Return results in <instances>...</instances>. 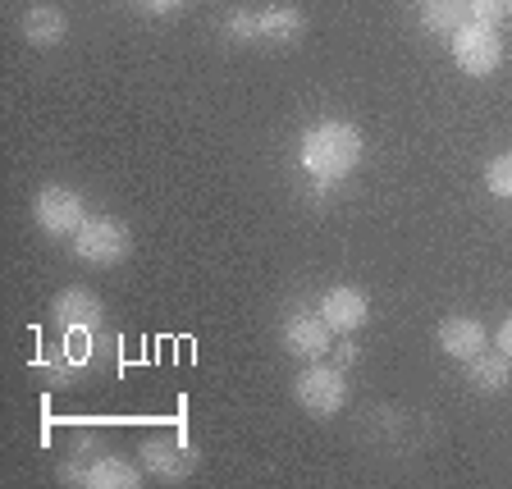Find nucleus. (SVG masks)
Wrapping results in <instances>:
<instances>
[{"mask_svg":"<svg viewBox=\"0 0 512 489\" xmlns=\"http://www.w3.org/2000/svg\"><path fill=\"white\" fill-rule=\"evenodd\" d=\"M362 160V133L343 119H325L302 138V165L307 174H316L320 183H339L357 170Z\"/></svg>","mask_w":512,"mask_h":489,"instance_id":"f257e3e1","label":"nucleus"},{"mask_svg":"<svg viewBox=\"0 0 512 489\" xmlns=\"http://www.w3.org/2000/svg\"><path fill=\"white\" fill-rule=\"evenodd\" d=\"M128 247H133V238H128V229L115 215H92L74 234V252L83 256L87 266H119L128 256Z\"/></svg>","mask_w":512,"mask_h":489,"instance_id":"f03ea898","label":"nucleus"},{"mask_svg":"<svg viewBox=\"0 0 512 489\" xmlns=\"http://www.w3.org/2000/svg\"><path fill=\"white\" fill-rule=\"evenodd\" d=\"M453 60H458L462 74L471 78H490L503 64V42L490 23H462L453 32Z\"/></svg>","mask_w":512,"mask_h":489,"instance_id":"7ed1b4c3","label":"nucleus"},{"mask_svg":"<svg viewBox=\"0 0 512 489\" xmlns=\"http://www.w3.org/2000/svg\"><path fill=\"white\" fill-rule=\"evenodd\" d=\"M293 394L311 416H334L348 403V384H343V375L334 366H307L298 375V384H293Z\"/></svg>","mask_w":512,"mask_h":489,"instance_id":"20e7f679","label":"nucleus"},{"mask_svg":"<svg viewBox=\"0 0 512 489\" xmlns=\"http://www.w3.org/2000/svg\"><path fill=\"white\" fill-rule=\"evenodd\" d=\"M32 215H37V224H42L46 234H55V238L78 234V229H83V220H87L83 197H78V192H69V188H46V192H37V202H32Z\"/></svg>","mask_w":512,"mask_h":489,"instance_id":"39448f33","label":"nucleus"},{"mask_svg":"<svg viewBox=\"0 0 512 489\" xmlns=\"http://www.w3.org/2000/svg\"><path fill=\"white\" fill-rule=\"evenodd\" d=\"M51 316H55V325H60V330H83V334H92V330H101V320H106V307H101V298H96L92 288H64L60 298H55Z\"/></svg>","mask_w":512,"mask_h":489,"instance_id":"423d86ee","label":"nucleus"},{"mask_svg":"<svg viewBox=\"0 0 512 489\" xmlns=\"http://www.w3.org/2000/svg\"><path fill=\"white\" fill-rule=\"evenodd\" d=\"M334 343V330L325 325V316H293L284 325V348L293 352V357H302V362H320L325 352H330Z\"/></svg>","mask_w":512,"mask_h":489,"instance_id":"0eeeda50","label":"nucleus"},{"mask_svg":"<svg viewBox=\"0 0 512 489\" xmlns=\"http://www.w3.org/2000/svg\"><path fill=\"white\" fill-rule=\"evenodd\" d=\"M320 316L330 325L334 334H357L371 316V302L357 293V288H330L325 298H320Z\"/></svg>","mask_w":512,"mask_h":489,"instance_id":"6e6552de","label":"nucleus"},{"mask_svg":"<svg viewBox=\"0 0 512 489\" xmlns=\"http://www.w3.org/2000/svg\"><path fill=\"white\" fill-rule=\"evenodd\" d=\"M439 348H444L448 357H458V362H471V357L485 352V325L471 316H448L444 325H439Z\"/></svg>","mask_w":512,"mask_h":489,"instance_id":"1a4fd4ad","label":"nucleus"},{"mask_svg":"<svg viewBox=\"0 0 512 489\" xmlns=\"http://www.w3.org/2000/svg\"><path fill=\"white\" fill-rule=\"evenodd\" d=\"M302 32H307V19H302V10H288V5L256 10V37H261V42L288 46V42H298Z\"/></svg>","mask_w":512,"mask_h":489,"instance_id":"9d476101","label":"nucleus"},{"mask_svg":"<svg viewBox=\"0 0 512 489\" xmlns=\"http://www.w3.org/2000/svg\"><path fill=\"white\" fill-rule=\"evenodd\" d=\"M142 462H147L151 476H160V480H183L192 467V453L183 444H170V439H147V444H142Z\"/></svg>","mask_w":512,"mask_h":489,"instance_id":"9b49d317","label":"nucleus"},{"mask_svg":"<svg viewBox=\"0 0 512 489\" xmlns=\"http://www.w3.org/2000/svg\"><path fill=\"white\" fill-rule=\"evenodd\" d=\"M462 23H471V0H421V28L426 32L453 37Z\"/></svg>","mask_w":512,"mask_h":489,"instance_id":"f8f14e48","label":"nucleus"},{"mask_svg":"<svg viewBox=\"0 0 512 489\" xmlns=\"http://www.w3.org/2000/svg\"><path fill=\"white\" fill-rule=\"evenodd\" d=\"M467 380H471V389H480V394H503L508 389V380H512V357H471V366H467Z\"/></svg>","mask_w":512,"mask_h":489,"instance_id":"ddd939ff","label":"nucleus"},{"mask_svg":"<svg viewBox=\"0 0 512 489\" xmlns=\"http://www.w3.org/2000/svg\"><path fill=\"white\" fill-rule=\"evenodd\" d=\"M64 28H69V19H64L55 5H37V10L23 14V37H28L32 46H60Z\"/></svg>","mask_w":512,"mask_h":489,"instance_id":"4468645a","label":"nucleus"},{"mask_svg":"<svg viewBox=\"0 0 512 489\" xmlns=\"http://www.w3.org/2000/svg\"><path fill=\"white\" fill-rule=\"evenodd\" d=\"M138 480L142 476L128 467L124 458H101V462H92V467H87L83 485H96V489H133Z\"/></svg>","mask_w":512,"mask_h":489,"instance_id":"2eb2a0df","label":"nucleus"},{"mask_svg":"<svg viewBox=\"0 0 512 489\" xmlns=\"http://www.w3.org/2000/svg\"><path fill=\"white\" fill-rule=\"evenodd\" d=\"M485 188L494 197H503V202H512V151H503V156H494L485 165Z\"/></svg>","mask_w":512,"mask_h":489,"instance_id":"dca6fc26","label":"nucleus"},{"mask_svg":"<svg viewBox=\"0 0 512 489\" xmlns=\"http://www.w3.org/2000/svg\"><path fill=\"white\" fill-rule=\"evenodd\" d=\"M224 37H229V42H261V37H256V10L229 14V19H224Z\"/></svg>","mask_w":512,"mask_h":489,"instance_id":"f3484780","label":"nucleus"},{"mask_svg":"<svg viewBox=\"0 0 512 489\" xmlns=\"http://www.w3.org/2000/svg\"><path fill=\"white\" fill-rule=\"evenodd\" d=\"M508 14V0H471V23H499Z\"/></svg>","mask_w":512,"mask_h":489,"instance_id":"a211bd4d","label":"nucleus"},{"mask_svg":"<svg viewBox=\"0 0 512 489\" xmlns=\"http://www.w3.org/2000/svg\"><path fill=\"white\" fill-rule=\"evenodd\" d=\"M494 339H499V352H503V357H512V316L499 325V334H494Z\"/></svg>","mask_w":512,"mask_h":489,"instance_id":"6ab92c4d","label":"nucleus"},{"mask_svg":"<svg viewBox=\"0 0 512 489\" xmlns=\"http://www.w3.org/2000/svg\"><path fill=\"white\" fill-rule=\"evenodd\" d=\"M142 10H151V14H165V10H174V5H179V0H138Z\"/></svg>","mask_w":512,"mask_h":489,"instance_id":"aec40b11","label":"nucleus"},{"mask_svg":"<svg viewBox=\"0 0 512 489\" xmlns=\"http://www.w3.org/2000/svg\"><path fill=\"white\" fill-rule=\"evenodd\" d=\"M508 14H512V0H508Z\"/></svg>","mask_w":512,"mask_h":489,"instance_id":"412c9836","label":"nucleus"}]
</instances>
